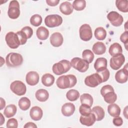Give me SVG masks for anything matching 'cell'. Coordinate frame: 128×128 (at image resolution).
Instances as JSON below:
<instances>
[{
    "instance_id": "obj_1",
    "label": "cell",
    "mask_w": 128,
    "mask_h": 128,
    "mask_svg": "<svg viewBox=\"0 0 128 128\" xmlns=\"http://www.w3.org/2000/svg\"><path fill=\"white\" fill-rule=\"evenodd\" d=\"M76 78L73 74L64 75L60 76L56 80V84L60 89H66L74 87L76 84Z\"/></svg>"
},
{
    "instance_id": "obj_2",
    "label": "cell",
    "mask_w": 128,
    "mask_h": 128,
    "mask_svg": "<svg viewBox=\"0 0 128 128\" xmlns=\"http://www.w3.org/2000/svg\"><path fill=\"white\" fill-rule=\"evenodd\" d=\"M70 62L66 60H63L54 64L52 70L56 75H60L68 72L71 68Z\"/></svg>"
},
{
    "instance_id": "obj_3",
    "label": "cell",
    "mask_w": 128,
    "mask_h": 128,
    "mask_svg": "<svg viewBox=\"0 0 128 128\" xmlns=\"http://www.w3.org/2000/svg\"><path fill=\"white\" fill-rule=\"evenodd\" d=\"M6 66L9 67H16L20 66L23 62L22 56L18 53L10 52L6 56Z\"/></svg>"
},
{
    "instance_id": "obj_4",
    "label": "cell",
    "mask_w": 128,
    "mask_h": 128,
    "mask_svg": "<svg viewBox=\"0 0 128 128\" xmlns=\"http://www.w3.org/2000/svg\"><path fill=\"white\" fill-rule=\"evenodd\" d=\"M72 67L80 72H86L89 68V63L86 60L80 58H74L70 61Z\"/></svg>"
},
{
    "instance_id": "obj_5",
    "label": "cell",
    "mask_w": 128,
    "mask_h": 128,
    "mask_svg": "<svg viewBox=\"0 0 128 128\" xmlns=\"http://www.w3.org/2000/svg\"><path fill=\"white\" fill-rule=\"evenodd\" d=\"M62 22V18L58 14H50L44 19L45 24L48 28H54L60 26Z\"/></svg>"
},
{
    "instance_id": "obj_6",
    "label": "cell",
    "mask_w": 128,
    "mask_h": 128,
    "mask_svg": "<svg viewBox=\"0 0 128 128\" xmlns=\"http://www.w3.org/2000/svg\"><path fill=\"white\" fill-rule=\"evenodd\" d=\"M5 40L8 46L12 49L16 48L20 45L18 35L12 32H10L6 34Z\"/></svg>"
},
{
    "instance_id": "obj_7",
    "label": "cell",
    "mask_w": 128,
    "mask_h": 128,
    "mask_svg": "<svg viewBox=\"0 0 128 128\" xmlns=\"http://www.w3.org/2000/svg\"><path fill=\"white\" fill-rule=\"evenodd\" d=\"M10 90L18 96L24 95L26 90L25 84L20 80H15L10 84Z\"/></svg>"
},
{
    "instance_id": "obj_8",
    "label": "cell",
    "mask_w": 128,
    "mask_h": 128,
    "mask_svg": "<svg viewBox=\"0 0 128 128\" xmlns=\"http://www.w3.org/2000/svg\"><path fill=\"white\" fill-rule=\"evenodd\" d=\"M8 14L10 18L16 19L20 15V4L17 0H12L10 2L8 6Z\"/></svg>"
},
{
    "instance_id": "obj_9",
    "label": "cell",
    "mask_w": 128,
    "mask_h": 128,
    "mask_svg": "<svg viewBox=\"0 0 128 128\" xmlns=\"http://www.w3.org/2000/svg\"><path fill=\"white\" fill-rule=\"evenodd\" d=\"M102 82V78L98 72L87 76L84 80L86 85L91 88H95Z\"/></svg>"
},
{
    "instance_id": "obj_10",
    "label": "cell",
    "mask_w": 128,
    "mask_h": 128,
    "mask_svg": "<svg viewBox=\"0 0 128 128\" xmlns=\"http://www.w3.org/2000/svg\"><path fill=\"white\" fill-rule=\"evenodd\" d=\"M80 37L84 41L90 40L92 36V28L88 24H84L79 29Z\"/></svg>"
},
{
    "instance_id": "obj_11",
    "label": "cell",
    "mask_w": 128,
    "mask_h": 128,
    "mask_svg": "<svg viewBox=\"0 0 128 128\" xmlns=\"http://www.w3.org/2000/svg\"><path fill=\"white\" fill-rule=\"evenodd\" d=\"M107 18L111 24L114 26H120L124 21V18L122 15L115 11L110 12L107 15Z\"/></svg>"
},
{
    "instance_id": "obj_12",
    "label": "cell",
    "mask_w": 128,
    "mask_h": 128,
    "mask_svg": "<svg viewBox=\"0 0 128 128\" xmlns=\"http://www.w3.org/2000/svg\"><path fill=\"white\" fill-rule=\"evenodd\" d=\"M125 62V58L123 54H120L113 56L110 59V66L114 70L119 69Z\"/></svg>"
},
{
    "instance_id": "obj_13",
    "label": "cell",
    "mask_w": 128,
    "mask_h": 128,
    "mask_svg": "<svg viewBox=\"0 0 128 128\" xmlns=\"http://www.w3.org/2000/svg\"><path fill=\"white\" fill-rule=\"evenodd\" d=\"M39 74L34 71H30L28 72L26 76V80L27 84L32 86H34L38 84L39 82Z\"/></svg>"
},
{
    "instance_id": "obj_14",
    "label": "cell",
    "mask_w": 128,
    "mask_h": 128,
    "mask_svg": "<svg viewBox=\"0 0 128 128\" xmlns=\"http://www.w3.org/2000/svg\"><path fill=\"white\" fill-rule=\"evenodd\" d=\"M51 44L54 47H59L63 43L64 38L62 34L58 32L53 33L50 37Z\"/></svg>"
},
{
    "instance_id": "obj_15",
    "label": "cell",
    "mask_w": 128,
    "mask_h": 128,
    "mask_svg": "<svg viewBox=\"0 0 128 128\" xmlns=\"http://www.w3.org/2000/svg\"><path fill=\"white\" fill-rule=\"evenodd\" d=\"M128 77V72L126 68L118 70L115 75V78L117 82L120 84H124L127 82Z\"/></svg>"
},
{
    "instance_id": "obj_16",
    "label": "cell",
    "mask_w": 128,
    "mask_h": 128,
    "mask_svg": "<svg viewBox=\"0 0 128 128\" xmlns=\"http://www.w3.org/2000/svg\"><path fill=\"white\" fill-rule=\"evenodd\" d=\"M30 115L32 120L35 121H38L40 120L42 116V110L39 106H33L30 110Z\"/></svg>"
},
{
    "instance_id": "obj_17",
    "label": "cell",
    "mask_w": 128,
    "mask_h": 128,
    "mask_svg": "<svg viewBox=\"0 0 128 128\" xmlns=\"http://www.w3.org/2000/svg\"><path fill=\"white\" fill-rule=\"evenodd\" d=\"M61 111L64 116H70L75 111V106L71 102H66L62 105Z\"/></svg>"
},
{
    "instance_id": "obj_18",
    "label": "cell",
    "mask_w": 128,
    "mask_h": 128,
    "mask_svg": "<svg viewBox=\"0 0 128 128\" xmlns=\"http://www.w3.org/2000/svg\"><path fill=\"white\" fill-rule=\"evenodd\" d=\"M80 121L83 125H85L86 126H92L95 122L96 119L94 114L92 112L88 116H84L82 115L80 118Z\"/></svg>"
},
{
    "instance_id": "obj_19",
    "label": "cell",
    "mask_w": 128,
    "mask_h": 128,
    "mask_svg": "<svg viewBox=\"0 0 128 128\" xmlns=\"http://www.w3.org/2000/svg\"><path fill=\"white\" fill-rule=\"evenodd\" d=\"M94 68L96 72L102 71L107 68V60L104 58H98L94 64Z\"/></svg>"
},
{
    "instance_id": "obj_20",
    "label": "cell",
    "mask_w": 128,
    "mask_h": 128,
    "mask_svg": "<svg viewBox=\"0 0 128 128\" xmlns=\"http://www.w3.org/2000/svg\"><path fill=\"white\" fill-rule=\"evenodd\" d=\"M72 4L68 2H64L60 6V10L65 15H70L73 12Z\"/></svg>"
},
{
    "instance_id": "obj_21",
    "label": "cell",
    "mask_w": 128,
    "mask_h": 128,
    "mask_svg": "<svg viewBox=\"0 0 128 128\" xmlns=\"http://www.w3.org/2000/svg\"><path fill=\"white\" fill-rule=\"evenodd\" d=\"M93 52L97 55H101L105 53L106 51V46L104 43L98 42L94 44L92 46Z\"/></svg>"
},
{
    "instance_id": "obj_22",
    "label": "cell",
    "mask_w": 128,
    "mask_h": 128,
    "mask_svg": "<svg viewBox=\"0 0 128 128\" xmlns=\"http://www.w3.org/2000/svg\"><path fill=\"white\" fill-rule=\"evenodd\" d=\"M92 112L94 114L96 121L102 120L104 117V111L100 106H94L92 110Z\"/></svg>"
},
{
    "instance_id": "obj_23",
    "label": "cell",
    "mask_w": 128,
    "mask_h": 128,
    "mask_svg": "<svg viewBox=\"0 0 128 128\" xmlns=\"http://www.w3.org/2000/svg\"><path fill=\"white\" fill-rule=\"evenodd\" d=\"M108 112L111 116L115 118L120 115V108L118 104L114 103L110 104L108 106Z\"/></svg>"
},
{
    "instance_id": "obj_24",
    "label": "cell",
    "mask_w": 128,
    "mask_h": 128,
    "mask_svg": "<svg viewBox=\"0 0 128 128\" xmlns=\"http://www.w3.org/2000/svg\"><path fill=\"white\" fill-rule=\"evenodd\" d=\"M35 96L37 100L41 102H44L48 98L49 94L46 90L39 89L36 92Z\"/></svg>"
},
{
    "instance_id": "obj_25",
    "label": "cell",
    "mask_w": 128,
    "mask_h": 128,
    "mask_svg": "<svg viewBox=\"0 0 128 128\" xmlns=\"http://www.w3.org/2000/svg\"><path fill=\"white\" fill-rule=\"evenodd\" d=\"M49 36L48 30L44 26H40L36 30V36L38 38L42 40H46Z\"/></svg>"
},
{
    "instance_id": "obj_26",
    "label": "cell",
    "mask_w": 128,
    "mask_h": 128,
    "mask_svg": "<svg viewBox=\"0 0 128 128\" xmlns=\"http://www.w3.org/2000/svg\"><path fill=\"white\" fill-rule=\"evenodd\" d=\"M108 52L112 56H114L120 54H122V46L118 42L112 44L108 50Z\"/></svg>"
},
{
    "instance_id": "obj_27",
    "label": "cell",
    "mask_w": 128,
    "mask_h": 128,
    "mask_svg": "<svg viewBox=\"0 0 128 128\" xmlns=\"http://www.w3.org/2000/svg\"><path fill=\"white\" fill-rule=\"evenodd\" d=\"M42 82L46 86H50L54 82V77L50 74H46L42 77Z\"/></svg>"
},
{
    "instance_id": "obj_28",
    "label": "cell",
    "mask_w": 128,
    "mask_h": 128,
    "mask_svg": "<svg viewBox=\"0 0 128 128\" xmlns=\"http://www.w3.org/2000/svg\"><path fill=\"white\" fill-rule=\"evenodd\" d=\"M16 106L14 104H9L4 110V115L8 118L14 116L16 112Z\"/></svg>"
},
{
    "instance_id": "obj_29",
    "label": "cell",
    "mask_w": 128,
    "mask_h": 128,
    "mask_svg": "<svg viewBox=\"0 0 128 128\" xmlns=\"http://www.w3.org/2000/svg\"><path fill=\"white\" fill-rule=\"evenodd\" d=\"M80 102L82 104H86L91 107L93 104V98L89 94H84L80 96Z\"/></svg>"
},
{
    "instance_id": "obj_30",
    "label": "cell",
    "mask_w": 128,
    "mask_h": 128,
    "mask_svg": "<svg viewBox=\"0 0 128 128\" xmlns=\"http://www.w3.org/2000/svg\"><path fill=\"white\" fill-rule=\"evenodd\" d=\"M116 5L118 9L123 12H128V2L126 0H116Z\"/></svg>"
},
{
    "instance_id": "obj_31",
    "label": "cell",
    "mask_w": 128,
    "mask_h": 128,
    "mask_svg": "<svg viewBox=\"0 0 128 128\" xmlns=\"http://www.w3.org/2000/svg\"><path fill=\"white\" fill-rule=\"evenodd\" d=\"M94 36L98 40H104L106 36V32L104 28L98 27L94 30Z\"/></svg>"
},
{
    "instance_id": "obj_32",
    "label": "cell",
    "mask_w": 128,
    "mask_h": 128,
    "mask_svg": "<svg viewBox=\"0 0 128 128\" xmlns=\"http://www.w3.org/2000/svg\"><path fill=\"white\" fill-rule=\"evenodd\" d=\"M18 106L22 110H26L30 106V100L26 97H22L18 101Z\"/></svg>"
},
{
    "instance_id": "obj_33",
    "label": "cell",
    "mask_w": 128,
    "mask_h": 128,
    "mask_svg": "<svg viewBox=\"0 0 128 128\" xmlns=\"http://www.w3.org/2000/svg\"><path fill=\"white\" fill-rule=\"evenodd\" d=\"M103 97L104 101L110 104L114 103L117 99V96L114 92H108Z\"/></svg>"
},
{
    "instance_id": "obj_34",
    "label": "cell",
    "mask_w": 128,
    "mask_h": 128,
    "mask_svg": "<svg viewBox=\"0 0 128 128\" xmlns=\"http://www.w3.org/2000/svg\"><path fill=\"white\" fill-rule=\"evenodd\" d=\"M66 97L67 99L70 101H75L79 98L80 93L77 90L74 89L70 90L67 92Z\"/></svg>"
},
{
    "instance_id": "obj_35",
    "label": "cell",
    "mask_w": 128,
    "mask_h": 128,
    "mask_svg": "<svg viewBox=\"0 0 128 128\" xmlns=\"http://www.w3.org/2000/svg\"><path fill=\"white\" fill-rule=\"evenodd\" d=\"M86 6V2L84 0H76L72 3L73 8L78 11L84 10Z\"/></svg>"
},
{
    "instance_id": "obj_36",
    "label": "cell",
    "mask_w": 128,
    "mask_h": 128,
    "mask_svg": "<svg viewBox=\"0 0 128 128\" xmlns=\"http://www.w3.org/2000/svg\"><path fill=\"white\" fill-rule=\"evenodd\" d=\"M82 58L87 61L89 64L91 63L94 58V54L93 52L90 50H85L82 53Z\"/></svg>"
},
{
    "instance_id": "obj_37",
    "label": "cell",
    "mask_w": 128,
    "mask_h": 128,
    "mask_svg": "<svg viewBox=\"0 0 128 128\" xmlns=\"http://www.w3.org/2000/svg\"><path fill=\"white\" fill-rule=\"evenodd\" d=\"M30 22L32 26H38L41 24L42 22V18L40 15L35 14L30 18Z\"/></svg>"
},
{
    "instance_id": "obj_38",
    "label": "cell",
    "mask_w": 128,
    "mask_h": 128,
    "mask_svg": "<svg viewBox=\"0 0 128 128\" xmlns=\"http://www.w3.org/2000/svg\"><path fill=\"white\" fill-rule=\"evenodd\" d=\"M79 112L81 115L86 116L92 113V109L88 105L82 104V105L80 106Z\"/></svg>"
},
{
    "instance_id": "obj_39",
    "label": "cell",
    "mask_w": 128,
    "mask_h": 128,
    "mask_svg": "<svg viewBox=\"0 0 128 128\" xmlns=\"http://www.w3.org/2000/svg\"><path fill=\"white\" fill-rule=\"evenodd\" d=\"M16 34L18 36L20 45L25 44L27 41V39L28 38L26 34L22 30L18 31Z\"/></svg>"
},
{
    "instance_id": "obj_40",
    "label": "cell",
    "mask_w": 128,
    "mask_h": 128,
    "mask_svg": "<svg viewBox=\"0 0 128 128\" xmlns=\"http://www.w3.org/2000/svg\"><path fill=\"white\" fill-rule=\"evenodd\" d=\"M98 72L101 76V78H102V82H106L108 80V79L109 78L110 74L109 70L107 68H106L102 71L98 72Z\"/></svg>"
},
{
    "instance_id": "obj_41",
    "label": "cell",
    "mask_w": 128,
    "mask_h": 128,
    "mask_svg": "<svg viewBox=\"0 0 128 128\" xmlns=\"http://www.w3.org/2000/svg\"><path fill=\"white\" fill-rule=\"evenodd\" d=\"M114 92V88H112V86L110 85H106L103 86L101 90H100V94H102V96H103L106 94L108 92Z\"/></svg>"
},
{
    "instance_id": "obj_42",
    "label": "cell",
    "mask_w": 128,
    "mask_h": 128,
    "mask_svg": "<svg viewBox=\"0 0 128 128\" xmlns=\"http://www.w3.org/2000/svg\"><path fill=\"white\" fill-rule=\"evenodd\" d=\"M18 126V122L17 120L14 118L9 119L6 123L7 128H17Z\"/></svg>"
},
{
    "instance_id": "obj_43",
    "label": "cell",
    "mask_w": 128,
    "mask_h": 128,
    "mask_svg": "<svg viewBox=\"0 0 128 128\" xmlns=\"http://www.w3.org/2000/svg\"><path fill=\"white\" fill-rule=\"evenodd\" d=\"M21 30H22L26 34L28 38H30L33 34V30L32 28H31L30 26H26L24 27Z\"/></svg>"
},
{
    "instance_id": "obj_44",
    "label": "cell",
    "mask_w": 128,
    "mask_h": 128,
    "mask_svg": "<svg viewBox=\"0 0 128 128\" xmlns=\"http://www.w3.org/2000/svg\"><path fill=\"white\" fill-rule=\"evenodd\" d=\"M120 40L122 42L125 44V48L126 49H127L126 45L128 43V31L124 32V33H122L120 36Z\"/></svg>"
},
{
    "instance_id": "obj_45",
    "label": "cell",
    "mask_w": 128,
    "mask_h": 128,
    "mask_svg": "<svg viewBox=\"0 0 128 128\" xmlns=\"http://www.w3.org/2000/svg\"><path fill=\"white\" fill-rule=\"evenodd\" d=\"M112 122L116 126H120L122 124H123V120L122 119L121 117L117 116V117H115L112 120Z\"/></svg>"
},
{
    "instance_id": "obj_46",
    "label": "cell",
    "mask_w": 128,
    "mask_h": 128,
    "mask_svg": "<svg viewBox=\"0 0 128 128\" xmlns=\"http://www.w3.org/2000/svg\"><path fill=\"white\" fill-rule=\"evenodd\" d=\"M46 2L48 6H54L58 5V4L60 2V0H46Z\"/></svg>"
},
{
    "instance_id": "obj_47",
    "label": "cell",
    "mask_w": 128,
    "mask_h": 128,
    "mask_svg": "<svg viewBox=\"0 0 128 128\" xmlns=\"http://www.w3.org/2000/svg\"><path fill=\"white\" fill-rule=\"evenodd\" d=\"M24 128H37V126H36V124H34V122H27L24 126Z\"/></svg>"
},
{
    "instance_id": "obj_48",
    "label": "cell",
    "mask_w": 128,
    "mask_h": 128,
    "mask_svg": "<svg viewBox=\"0 0 128 128\" xmlns=\"http://www.w3.org/2000/svg\"><path fill=\"white\" fill-rule=\"evenodd\" d=\"M0 103H1V104H0V110H2L4 108V106H6V102L2 98H0Z\"/></svg>"
},
{
    "instance_id": "obj_49",
    "label": "cell",
    "mask_w": 128,
    "mask_h": 128,
    "mask_svg": "<svg viewBox=\"0 0 128 128\" xmlns=\"http://www.w3.org/2000/svg\"><path fill=\"white\" fill-rule=\"evenodd\" d=\"M127 108H128V106H126V108H125V110H124V114H126V118H128V117H127Z\"/></svg>"
}]
</instances>
